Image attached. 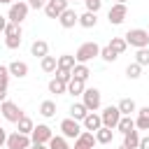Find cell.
I'll list each match as a JSON object with an SVG mask.
<instances>
[{
  "instance_id": "6da1fadb",
  "label": "cell",
  "mask_w": 149,
  "mask_h": 149,
  "mask_svg": "<svg viewBox=\"0 0 149 149\" xmlns=\"http://www.w3.org/2000/svg\"><path fill=\"white\" fill-rule=\"evenodd\" d=\"M123 37H126L128 47H135V49L149 47V33H147V28H130Z\"/></svg>"
},
{
  "instance_id": "7a4b0ae2",
  "label": "cell",
  "mask_w": 149,
  "mask_h": 149,
  "mask_svg": "<svg viewBox=\"0 0 149 149\" xmlns=\"http://www.w3.org/2000/svg\"><path fill=\"white\" fill-rule=\"evenodd\" d=\"M95 56H100V44H95V42H84V44H79V49L74 51L77 63H88V61H93Z\"/></svg>"
},
{
  "instance_id": "3957f363",
  "label": "cell",
  "mask_w": 149,
  "mask_h": 149,
  "mask_svg": "<svg viewBox=\"0 0 149 149\" xmlns=\"http://www.w3.org/2000/svg\"><path fill=\"white\" fill-rule=\"evenodd\" d=\"M81 102L86 105V109L88 112H98L100 109V105H102V93L98 91V88H84V93H81Z\"/></svg>"
},
{
  "instance_id": "277c9868",
  "label": "cell",
  "mask_w": 149,
  "mask_h": 149,
  "mask_svg": "<svg viewBox=\"0 0 149 149\" xmlns=\"http://www.w3.org/2000/svg\"><path fill=\"white\" fill-rule=\"evenodd\" d=\"M81 130H84L81 121H77V119H72V116H68V119L61 121V135H65L68 140H77V137L81 135Z\"/></svg>"
},
{
  "instance_id": "5b68a950",
  "label": "cell",
  "mask_w": 149,
  "mask_h": 149,
  "mask_svg": "<svg viewBox=\"0 0 149 149\" xmlns=\"http://www.w3.org/2000/svg\"><path fill=\"white\" fill-rule=\"evenodd\" d=\"M28 2H23V0H19V2H12L9 5V12H7V19L12 21V23H23L26 21V16H28Z\"/></svg>"
},
{
  "instance_id": "8992f818",
  "label": "cell",
  "mask_w": 149,
  "mask_h": 149,
  "mask_svg": "<svg viewBox=\"0 0 149 149\" xmlns=\"http://www.w3.org/2000/svg\"><path fill=\"white\" fill-rule=\"evenodd\" d=\"M0 114L5 116V121H9V123H16V121L23 116V109H21L16 102H12V100H5V102H0Z\"/></svg>"
},
{
  "instance_id": "52a82bcc",
  "label": "cell",
  "mask_w": 149,
  "mask_h": 149,
  "mask_svg": "<svg viewBox=\"0 0 149 149\" xmlns=\"http://www.w3.org/2000/svg\"><path fill=\"white\" fill-rule=\"evenodd\" d=\"M123 114H121V109L116 107V105H107L102 112H100V119H102V126H107V128H114L116 130V123H119V119H121Z\"/></svg>"
},
{
  "instance_id": "ba28073f",
  "label": "cell",
  "mask_w": 149,
  "mask_h": 149,
  "mask_svg": "<svg viewBox=\"0 0 149 149\" xmlns=\"http://www.w3.org/2000/svg\"><path fill=\"white\" fill-rule=\"evenodd\" d=\"M126 16H128V7H126L123 2H114V5L109 7V12H107V21H109L112 26H121V23L126 21Z\"/></svg>"
},
{
  "instance_id": "9c48e42d",
  "label": "cell",
  "mask_w": 149,
  "mask_h": 149,
  "mask_svg": "<svg viewBox=\"0 0 149 149\" xmlns=\"http://www.w3.org/2000/svg\"><path fill=\"white\" fill-rule=\"evenodd\" d=\"M33 144V140H30V135H26V133H12V135H7V149H28Z\"/></svg>"
},
{
  "instance_id": "30bf717a",
  "label": "cell",
  "mask_w": 149,
  "mask_h": 149,
  "mask_svg": "<svg viewBox=\"0 0 149 149\" xmlns=\"http://www.w3.org/2000/svg\"><path fill=\"white\" fill-rule=\"evenodd\" d=\"M70 7V0H47V7H44V14L49 19H58L65 9Z\"/></svg>"
},
{
  "instance_id": "8fae6325",
  "label": "cell",
  "mask_w": 149,
  "mask_h": 149,
  "mask_svg": "<svg viewBox=\"0 0 149 149\" xmlns=\"http://www.w3.org/2000/svg\"><path fill=\"white\" fill-rule=\"evenodd\" d=\"M54 137V130L47 126V123H37L30 133V140L33 142H42V144H49V140Z\"/></svg>"
},
{
  "instance_id": "7c38bea8",
  "label": "cell",
  "mask_w": 149,
  "mask_h": 149,
  "mask_svg": "<svg viewBox=\"0 0 149 149\" xmlns=\"http://www.w3.org/2000/svg\"><path fill=\"white\" fill-rule=\"evenodd\" d=\"M58 23H61L63 28H74V26L79 23V14H77L72 7H68V9L58 16Z\"/></svg>"
},
{
  "instance_id": "4fadbf2b",
  "label": "cell",
  "mask_w": 149,
  "mask_h": 149,
  "mask_svg": "<svg viewBox=\"0 0 149 149\" xmlns=\"http://www.w3.org/2000/svg\"><path fill=\"white\" fill-rule=\"evenodd\" d=\"M81 126H84V130H91V133H95L98 128H102V119H100V114H98V112H88V114L84 116Z\"/></svg>"
},
{
  "instance_id": "5bb4252c",
  "label": "cell",
  "mask_w": 149,
  "mask_h": 149,
  "mask_svg": "<svg viewBox=\"0 0 149 149\" xmlns=\"http://www.w3.org/2000/svg\"><path fill=\"white\" fill-rule=\"evenodd\" d=\"M135 128L137 130H149V105L140 107L135 112Z\"/></svg>"
},
{
  "instance_id": "9a60e30c",
  "label": "cell",
  "mask_w": 149,
  "mask_h": 149,
  "mask_svg": "<svg viewBox=\"0 0 149 149\" xmlns=\"http://www.w3.org/2000/svg\"><path fill=\"white\" fill-rule=\"evenodd\" d=\"M7 68H9V74L12 77H19V79L28 77V63H23V61H12Z\"/></svg>"
},
{
  "instance_id": "2e32d148",
  "label": "cell",
  "mask_w": 149,
  "mask_h": 149,
  "mask_svg": "<svg viewBox=\"0 0 149 149\" xmlns=\"http://www.w3.org/2000/svg\"><path fill=\"white\" fill-rule=\"evenodd\" d=\"M30 54H33L35 58H44V56L49 54V42H47V40H35V42L30 44Z\"/></svg>"
},
{
  "instance_id": "e0dca14e",
  "label": "cell",
  "mask_w": 149,
  "mask_h": 149,
  "mask_svg": "<svg viewBox=\"0 0 149 149\" xmlns=\"http://www.w3.org/2000/svg\"><path fill=\"white\" fill-rule=\"evenodd\" d=\"M140 137H142V135H140V130H137V128H133L130 133H126V135H123V147H128V149H137V147H140Z\"/></svg>"
},
{
  "instance_id": "ac0fdd59",
  "label": "cell",
  "mask_w": 149,
  "mask_h": 149,
  "mask_svg": "<svg viewBox=\"0 0 149 149\" xmlns=\"http://www.w3.org/2000/svg\"><path fill=\"white\" fill-rule=\"evenodd\" d=\"M84 88H86V81H84V79L72 77V79L68 81V93H70V95H81V93H84Z\"/></svg>"
},
{
  "instance_id": "d6986e66",
  "label": "cell",
  "mask_w": 149,
  "mask_h": 149,
  "mask_svg": "<svg viewBox=\"0 0 149 149\" xmlns=\"http://www.w3.org/2000/svg\"><path fill=\"white\" fill-rule=\"evenodd\" d=\"M133 128H135V119H133V116H128V114H123V116L119 119V123H116V130H119L121 135L130 133Z\"/></svg>"
},
{
  "instance_id": "ffe728a7",
  "label": "cell",
  "mask_w": 149,
  "mask_h": 149,
  "mask_svg": "<svg viewBox=\"0 0 149 149\" xmlns=\"http://www.w3.org/2000/svg\"><path fill=\"white\" fill-rule=\"evenodd\" d=\"M112 137H114V128L102 126V128H98V130H95V140H98V144H109V142H112Z\"/></svg>"
},
{
  "instance_id": "44dd1931",
  "label": "cell",
  "mask_w": 149,
  "mask_h": 149,
  "mask_svg": "<svg viewBox=\"0 0 149 149\" xmlns=\"http://www.w3.org/2000/svg\"><path fill=\"white\" fill-rule=\"evenodd\" d=\"M95 23H98V14H95V12H84V14H79V26H81V28H95Z\"/></svg>"
},
{
  "instance_id": "7402d4cb",
  "label": "cell",
  "mask_w": 149,
  "mask_h": 149,
  "mask_svg": "<svg viewBox=\"0 0 149 149\" xmlns=\"http://www.w3.org/2000/svg\"><path fill=\"white\" fill-rule=\"evenodd\" d=\"M116 107L121 109V114H128V116L137 112V105H135V100H133V98H121Z\"/></svg>"
},
{
  "instance_id": "603a6c76",
  "label": "cell",
  "mask_w": 149,
  "mask_h": 149,
  "mask_svg": "<svg viewBox=\"0 0 149 149\" xmlns=\"http://www.w3.org/2000/svg\"><path fill=\"white\" fill-rule=\"evenodd\" d=\"M88 114V109H86V105L84 102H72L70 105V116L72 119H77V121H84V116Z\"/></svg>"
},
{
  "instance_id": "cb8c5ba5",
  "label": "cell",
  "mask_w": 149,
  "mask_h": 149,
  "mask_svg": "<svg viewBox=\"0 0 149 149\" xmlns=\"http://www.w3.org/2000/svg\"><path fill=\"white\" fill-rule=\"evenodd\" d=\"M40 68H42L44 72H56V68H58V58L47 54L44 58H40Z\"/></svg>"
},
{
  "instance_id": "d4e9b609",
  "label": "cell",
  "mask_w": 149,
  "mask_h": 149,
  "mask_svg": "<svg viewBox=\"0 0 149 149\" xmlns=\"http://www.w3.org/2000/svg\"><path fill=\"white\" fill-rule=\"evenodd\" d=\"M40 114H42L44 119L56 116V102H54V100H42V102H40Z\"/></svg>"
},
{
  "instance_id": "484cf974",
  "label": "cell",
  "mask_w": 149,
  "mask_h": 149,
  "mask_svg": "<svg viewBox=\"0 0 149 149\" xmlns=\"http://www.w3.org/2000/svg\"><path fill=\"white\" fill-rule=\"evenodd\" d=\"M16 128H19V133H26V135H30L33 133V128H35V123H33V119L30 116H21L19 121H16Z\"/></svg>"
},
{
  "instance_id": "4316f807",
  "label": "cell",
  "mask_w": 149,
  "mask_h": 149,
  "mask_svg": "<svg viewBox=\"0 0 149 149\" xmlns=\"http://www.w3.org/2000/svg\"><path fill=\"white\" fill-rule=\"evenodd\" d=\"M77 65V58L72 56V54H63V56H58V68L61 70H72Z\"/></svg>"
},
{
  "instance_id": "83f0119b",
  "label": "cell",
  "mask_w": 149,
  "mask_h": 149,
  "mask_svg": "<svg viewBox=\"0 0 149 149\" xmlns=\"http://www.w3.org/2000/svg\"><path fill=\"white\" fill-rule=\"evenodd\" d=\"M49 93H56V95H63V93H68V84L54 77V79L49 81Z\"/></svg>"
},
{
  "instance_id": "f1b7e54d",
  "label": "cell",
  "mask_w": 149,
  "mask_h": 149,
  "mask_svg": "<svg viewBox=\"0 0 149 149\" xmlns=\"http://www.w3.org/2000/svg\"><path fill=\"white\" fill-rule=\"evenodd\" d=\"M49 149H70V144H68V137L65 135H54L51 140H49V144H47Z\"/></svg>"
},
{
  "instance_id": "f546056e",
  "label": "cell",
  "mask_w": 149,
  "mask_h": 149,
  "mask_svg": "<svg viewBox=\"0 0 149 149\" xmlns=\"http://www.w3.org/2000/svg\"><path fill=\"white\" fill-rule=\"evenodd\" d=\"M100 58H102L105 63H114V61L119 58V54H116L109 44H105V47H100Z\"/></svg>"
},
{
  "instance_id": "4dcf8cb0",
  "label": "cell",
  "mask_w": 149,
  "mask_h": 149,
  "mask_svg": "<svg viewBox=\"0 0 149 149\" xmlns=\"http://www.w3.org/2000/svg\"><path fill=\"white\" fill-rule=\"evenodd\" d=\"M88 74H91V70H88V65L86 63H77L74 68H72V77H77V79H88Z\"/></svg>"
},
{
  "instance_id": "1f68e13d",
  "label": "cell",
  "mask_w": 149,
  "mask_h": 149,
  "mask_svg": "<svg viewBox=\"0 0 149 149\" xmlns=\"http://www.w3.org/2000/svg\"><path fill=\"white\" fill-rule=\"evenodd\" d=\"M109 47L121 56L126 49H128V42H126V37H112V42H109Z\"/></svg>"
},
{
  "instance_id": "d6a6232c",
  "label": "cell",
  "mask_w": 149,
  "mask_h": 149,
  "mask_svg": "<svg viewBox=\"0 0 149 149\" xmlns=\"http://www.w3.org/2000/svg\"><path fill=\"white\" fill-rule=\"evenodd\" d=\"M23 35V30H21V23H7V28H5V37H21Z\"/></svg>"
},
{
  "instance_id": "836d02e7",
  "label": "cell",
  "mask_w": 149,
  "mask_h": 149,
  "mask_svg": "<svg viewBox=\"0 0 149 149\" xmlns=\"http://www.w3.org/2000/svg\"><path fill=\"white\" fill-rule=\"evenodd\" d=\"M140 74H142V65L133 61V63L126 68V77H128V79H140Z\"/></svg>"
},
{
  "instance_id": "e575fe53",
  "label": "cell",
  "mask_w": 149,
  "mask_h": 149,
  "mask_svg": "<svg viewBox=\"0 0 149 149\" xmlns=\"http://www.w3.org/2000/svg\"><path fill=\"white\" fill-rule=\"evenodd\" d=\"M135 63H140L142 68L149 65V47H142V49L135 51Z\"/></svg>"
},
{
  "instance_id": "d590c367",
  "label": "cell",
  "mask_w": 149,
  "mask_h": 149,
  "mask_svg": "<svg viewBox=\"0 0 149 149\" xmlns=\"http://www.w3.org/2000/svg\"><path fill=\"white\" fill-rule=\"evenodd\" d=\"M9 68L7 65H0V88H7L9 86Z\"/></svg>"
},
{
  "instance_id": "8d00e7d4",
  "label": "cell",
  "mask_w": 149,
  "mask_h": 149,
  "mask_svg": "<svg viewBox=\"0 0 149 149\" xmlns=\"http://www.w3.org/2000/svg\"><path fill=\"white\" fill-rule=\"evenodd\" d=\"M84 5H86V12H100V7H102V0H84Z\"/></svg>"
},
{
  "instance_id": "74e56055",
  "label": "cell",
  "mask_w": 149,
  "mask_h": 149,
  "mask_svg": "<svg viewBox=\"0 0 149 149\" xmlns=\"http://www.w3.org/2000/svg\"><path fill=\"white\" fill-rule=\"evenodd\" d=\"M23 42V37H5V47L7 49H19Z\"/></svg>"
},
{
  "instance_id": "f35d334b",
  "label": "cell",
  "mask_w": 149,
  "mask_h": 149,
  "mask_svg": "<svg viewBox=\"0 0 149 149\" xmlns=\"http://www.w3.org/2000/svg\"><path fill=\"white\" fill-rule=\"evenodd\" d=\"M56 79H61V81H70L72 79V70H61V68H56Z\"/></svg>"
},
{
  "instance_id": "ab89813d",
  "label": "cell",
  "mask_w": 149,
  "mask_h": 149,
  "mask_svg": "<svg viewBox=\"0 0 149 149\" xmlns=\"http://www.w3.org/2000/svg\"><path fill=\"white\" fill-rule=\"evenodd\" d=\"M28 7L30 9H44L47 7V0H28Z\"/></svg>"
},
{
  "instance_id": "60d3db41",
  "label": "cell",
  "mask_w": 149,
  "mask_h": 149,
  "mask_svg": "<svg viewBox=\"0 0 149 149\" xmlns=\"http://www.w3.org/2000/svg\"><path fill=\"white\" fill-rule=\"evenodd\" d=\"M2 147H7V130L0 126V149H2Z\"/></svg>"
},
{
  "instance_id": "b9f144b4",
  "label": "cell",
  "mask_w": 149,
  "mask_h": 149,
  "mask_svg": "<svg viewBox=\"0 0 149 149\" xmlns=\"http://www.w3.org/2000/svg\"><path fill=\"white\" fill-rule=\"evenodd\" d=\"M137 149H149V135L140 137V147H137Z\"/></svg>"
},
{
  "instance_id": "7bdbcfd3",
  "label": "cell",
  "mask_w": 149,
  "mask_h": 149,
  "mask_svg": "<svg viewBox=\"0 0 149 149\" xmlns=\"http://www.w3.org/2000/svg\"><path fill=\"white\" fill-rule=\"evenodd\" d=\"M7 23H9V19H7V16H0V33H5Z\"/></svg>"
},
{
  "instance_id": "ee69618b",
  "label": "cell",
  "mask_w": 149,
  "mask_h": 149,
  "mask_svg": "<svg viewBox=\"0 0 149 149\" xmlns=\"http://www.w3.org/2000/svg\"><path fill=\"white\" fill-rule=\"evenodd\" d=\"M28 149H49V147H47V144H42V142H33Z\"/></svg>"
},
{
  "instance_id": "f6af8a7d",
  "label": "cell",
  "mask_w": 149,
  "mask_h": 149,
  "mask_svg": "<svg viewBox=\"0 0 149 149\" xmlns=\"http://www.w3.org/2000/svg\"><path fill=\"white\" fill-rule=\"evenodd\" d=\"M7 100V88H0V102Z\"/></svg>"
},
{
  "instance_id": "bcb514c9",
  "label": "cell",
  "mask_w": 149,
  "mask_h": 149,
  "mask_svg": "<svg viewBox=\"0 0 149 149\" xmlns=\"http://www.w3.org/2000/svg\"><path fill=\"white\" fill-rule=\"evenodd\" d=\"M74 149H91V147H84V144H79V142H74Z\"/></svg>"
},
{
  "instance_id": "7dc6e473",
  "label": "cell",
  "mask_w": 149,
  "mask_h": 149,
  "mask_svg": "<svg viewBox=\"0 0 149 149\" xmlns=\"http://www.w3.org/2000/svg\"><path fill=\"white\" fill-rule=\"evenodd\" d=\"M0 2H2V5H12V0H0Z\"/></svg>"
},
{
  "instance_id": "c3c4849f",
  "label": "cell",
  "mask_w": 149,
  "mask_h": 149,
  "mask_svg": "<svg viewBox=\"0 0 149 149\" xmlns=\"http://www.w3.org/2000/svg\"><path fill=\"white\" fill-rule=\"evenodd\" d=\"M70 2H84V0H70Z\"/></svg>"
},
{
  "instance_id": "681fc988",
  "label": "cell",
  "mask_w": 149,
  "mask_h": 149,
  "mask_svg": "<svg viewBox=\"0 0 149 149\" xmlns=\"http://www.w3.org/2000/svg\"><path fill=\"white\" fill-rule=\"evenodd\" d=\"M116 2H123V5H126V2H128V0H116Z\"/></svg>"
},
{
  "instance_id": "f907efd6",
  "label": "cell",
  "mask_w": 149,
  "mask_h": 149,
  "mask_svg": "<svg viewBox=\"0 0 149 149\" xmlns=\"http://www.w3.org/2000/svg\"><path fill=\"white\" fill-rule=\"evenodd\" d=\"M119 149H128V147H123V144H121V147H119Z\"/></svg>"
},
{
  "instance_id": "816d5d0a",
  "label": "cell",
  "mask_w": 149,
  "mask_h": 149,
  "mask_svg": "<svg viewBox=\"0 0 149 149\" xmlns=\"http://www.w3.org/2000/svg\"><path fill=\"white\" fill-rule=\"evenodd\" d=\"M147 33H149V28H147Z\"/></svg>"
}]
</instances>
